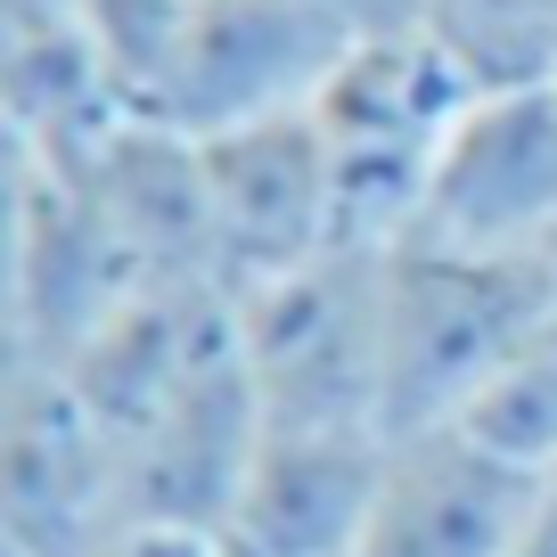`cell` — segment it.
I'll return each mask as SVG.
<instances>
[{
	"instance_id": "obj_1",
	"label": "cell",
	"mask_w": 557,
	"mask_h": 557,
	"mask_svg": "<svg viewBox=\"0 0 557 557\" xmlns=\"http://www.w3.org/2000/svg\"><path fill=\"white\" fill-rule=\"evenodd\" d=\"M557 312V255H385V443L459 426L468 401Z\"/></svg>"
},
{
	"instance_id": "obj_2",
	"label": "cell",
	"mask_w": 557,
	"mask_h": 557,
	"mask_svg": "<svg viewBox=\"0 0 557 557\" xmlns=\"http://www.w3.org/2000/svg\"><path fill=\"white\" fill-rule=\"evenodd\" d=\"M230 320L262 435L385 443V255L336 246L255 296H230Z\"/></svg>"
},
{
	"instance_id": "obj_3",
	"label": "cell",
	"mask_w": 557,
	"mask_h": 557,
	"mask_svg": "<svg viewBox=\"0 0 557 557\" xmlns=\"http://www.w3.org/2000/svg\"><path fill=\"white\" fill-rule=\"evenodd\" d=\"M475 90L484 83L451 58V41L435 25L345 50V66L312 99V123L336 164V230H345V246L394 255L418 230L426 181L443 164V139L468 115Z\"/></svg>"
},
{
	"instance_id": "obj_4",
	"label": "cell",
	"mask_w": 557,
	"mask_h": 557,
	"mask_svg": "<svg viewBox=\"0 0 557 557\" xmlns=\"http://www.w3.org/2000/svg\"><path fill=\"white\" fill-rule=\"evenodd\" d=\"M345 50L352 41L312 0H181V34L148 123L222 139L271 115H304L345 66Z\"/></svg>"
},
{
	"instance_id": "obj_5",
	"label": "cell",
	"mask_w": 557,
	"mask_h": 557,
	"mask_svg": "<svg viewBox=\"0 0 557 557\" xmlns=\"http://www.w3.org/2000/svg\"><path fill=\"white\" fill-rule=\"evenodd\" d=\"M132 533L123 451L66 369L9 361L0 410V549L9 557H107Z\"/></svg>"
},
{
	"instance_id": "obj_6",
	"label": "cell",
	"mask_w": 557,
	"mask_h": 557,
	"mask_svg": "<svg viewBox=\"0 0 557 557\" xmlns=\"http://www.w3.org/2000/svg\"><path fill=\"white\" fill-rule=\"evenodd\" d=\"M401 246L549 255L557 246V83L475 90L443 139L418 230Z\"/></svg>"
},
{
	"instance_id": "obj_7",
	"label": "cell",
	"mask_w": 557,
	"mask_h": 557,
	"mask_svg": "<svg viewBox=\"0 0 557 557\" xmlns=\"http://www.w3.org/2000/svg\"><path fill=\"white\" fill-rule=\"evenodd\" d=\"M197 164H206V230H213L222 296H255V287L345 246V230H336V164H329V139H320L312 107L246 123V132H222V139H197Z\"/></svg>"
},
{
	"instance_id": "obj_8",
	"label": "cell",
	"mask_w": 557,
	"mask_h": 557,
	"mask_svg": "<svg viewBox=\"0 0 557 557\" xmlns=\"http://www.w3.org/2000/svg\"><path fill=\"white\" fill-rule=\"evenodd\" d=\"M148 278L123 255L115 222L74 173L17 157V222H9V361L66 369Z\"/></svg>"
},
{
	"instance_id": "obj_9",
	"label": "cell",
	"mask_w": 557,
	"mask_h": 557,
	"mask_svg": "<svg viewBox=\"0 0 557 557\" xmlns=\"http://www.w3.org/2000/svg\"><path fill=\"white\" fill-rule=\"evenodd\" d=\"M541 533V475L508 468L459 426L385 443L352 557H524Z\"/></svg>"
},
{
	"instance_id": "obj_10",
	"label": "cell",
	"mask_w": 557,
	"mask_h": 557,
	"mask_svg": "<svg viewBox=\"0 0 557 557\" xmlns=\"http://www.w3.org/2000/svg\"><path fill=\"white\" fill-rule=\"evenodd\" d=\"M377 468V435H262L230 517L213 524V557H352Z\"/></svg>"
},
{
	"instance_id": "obj_11",
	"label": "cell",
	"mask_w": 557,
	"mask_h": 557,
	"mask_svg": "<svg viewBox=\"0 0 557 557\" xmlns=\"http://www.w3.org/2000/svg\"><path fill=\"white\" fill-rule=\"evenodd\" d=\"M459 435H475L484 451H500L508 468L549 475L557 468V312L517 345V361L468 401Z\"/></svg>"
},
{
	"instance_id": "obj_12",
	"label": "cell",
	"mask_w": 557,
	"mask_h": 557,
	"mask_svg": "<svg viewBox=\"0 0 557 557\" xmlns=\"http://www.w3.org/2000/svg\"><path fill=\"white\" fill-rule=\"evenodd\" d=\"M312 9L345 41H394V34H426L435 25V0H312Z\"/></svg>"
},
{
	"instance_id": "obj_13",
	"label": "cell",
	"mask_w": 557,
	"mask_h": 557,
	"mask_svg": "<svg viewBox=\"0 0 557 557\" xmlns=\"http://www.w3.org/2000/svg\"><path fill=\"white\" fill-rule=\"evenodd\" d=\"M107 557H213V541L206 533H148V524H139V533H123Z\"/></svg>"
},
{
	"instance_id": "obj_14",
	"label": "cell",
	"mask_w": 557,
	"mask_h": 557,
	"mask_svg": "<svg viewBox=\"0 0 557 557\" xmlns=\"http://www.w3.org/2000/svg\"><path fill=\"white\" fill-rule=\"evenodd\" d=\"M533 541H541V549L557 557V468L541 475V533H533Z\"/></svg>"
},
{
	"instance_id": "obj_15",
	"label": "cell",
	"mask_w": 557,
	"mask_h": 557,
	"mask_svg": "<svg viewBox=\"0 0 557 557\" xmlns=\"http://www.w3.org/2000/svg\"><path fill=\"white\" fill-rule=\"evenodd\" d=\"M524 557H549V549H541V541H533V549H524Z\"/></svg>"
},
{
	"instance_id": "obj_16",
	"label": "cell",
	"mask_w": 557,
	"mask_h": 557,
	"mask_svg": "<svg viewBox=\"0 0 557 557\" xmlns=\"http://www.w3.org/2000/svg\"><path fill=\"white\" fill-rule=\"evenodd\" d=\"M435 9H443V0H435Z\"/></svg>"
},
{
	"instance_id": "obj_17",
	"label": "cell",
	"mask_w": 557,
	"mask_h": 557,
	"mask_svg": "<svg viewBox=\"0 0 557 557\" xmlns=\"http://www.w3.org/2000/svg\"><path fill=\"white\" fill-rule=\"evenodd\" d=\"M549 255H557V246H549Z\"/></svg>"
}]
</instances>
